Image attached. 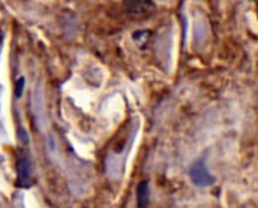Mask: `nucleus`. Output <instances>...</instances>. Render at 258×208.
Segmentation results:
<instances>
[{
	"label": "nucleus",
	"instance_id": "f03ea898",
	"mask_svg": "<svg viewBox=\"0 0 258 208\" xmlns=\"http://www.w3.org/2000/svg\"><path fill=\"white\" fill-rule=\"evenodd\" d=\"M17 185L20 188H29L32 185V161L28 153H23L17 164Z\"/></svg>",
	"mask_w": 258,
	"mask_h": 208
},
{
	"label": "nucleus",
	"instance_id": "7ed1b4c3",
	"mask_svg": "<svg viewBox=\"0 0 258 208\" xmlns=\"http://www.w3.org/2000/svg\"><path fill=\"white\" fill-rule=\"evenodd\" d=\"M136 202H138V208H148V205H150V187H148L147 179H144L138 184Z\"/></svg>",
	"mask_w": 258,
	"mask_h": 208
},
{
	"label": "nucleus",
	"instance_id": "39448f33",
	"mask_svg": "<svg viewBox=\"0 0 258 208\" xmlns=\"http://www.w3.org/2000/svg\"><path fill=\"white\" fill-rule=\"evenodd\" d=\"M23 87H25V78H19L17 80V84H16V96L20 98L22 96V92H23Z\"/></svg>",
	"mask_w": 258,
	"mask_h": 208
},
{
	"label": "nucleus",
	"instance_id": "f257e3e1",
	"mask_svg": "<svg viewBox=\"0 0 258 208\" xmlns=\"http://www.w3.org/2000/svg\"><path fill=\"white\" fill-rule=\"evenodd\" d=\"M189 179H191V182L196 187H200V188L210 187V185H213L216 182L214 176L210 173L208 169H206V166H205V163L202 160L196 161L191 166V169H189Z\"/></svg>",
	"mask_w": 258,
	"mask_h": 208
},
{
	"label": "nucleus",
	"instance_id": "423d86ee",
	"mask_svg": "<svg viewBox=\"0 0 258 208\" xmlns=\"http://www.w3.org/2000/svg\"><path fill=\"white\" fill-rule=\"evenodd\" d=\"M124 2H127V4H130V2H132V0H124Z\"/></svg>",
	"mask_w": 258,
	"mask_h": 208
},
{
	"label": "nucleus",
	"instance_id": "20e7f679",
	"mask_svg": "<svg viewBox=\"0 0 258 208\" xmlns=\"http://www.w3.org/2000/svg\"><path fill=\"white\" fill-rule=\"evenodd\" d=\"M153 8L151 0H132L128 4V11L132 14H144Z\"/></svg>",
	"mask_w": 258,
	"mask_h": 208
}]
</instances>
